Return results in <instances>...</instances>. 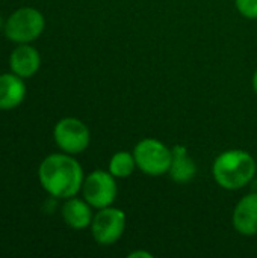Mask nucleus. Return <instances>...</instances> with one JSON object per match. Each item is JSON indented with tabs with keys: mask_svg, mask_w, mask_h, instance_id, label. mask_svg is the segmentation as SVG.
I'll use <instances>...</instances> for the list:
<instances>
[{
	"mask_svg": "<svg viewBox=\"0 0 257 258\" xmlns=\"http://www.w3.org/2000/svg\"><path fill=\"white\" fill-rule=\"evenodd\" d=\"M132 153L135 156L136 166L142 174L148 177L168 174L173 160V148L167 147L164 142L155 138H145L135 145Z\"/></svg>",
	"mask_w": 257,
	"mask_h": 258,
	"instance_id": "7ed1b4c3",
	"label": "nucleus"
},
{
	"mask_svg": "<svg viewBox=\"0 0 257 258\" xmlns=\"http://www.w3.org/2000/svg\"><path fill=\"white\" fill-rule=\"evenodd\" d=\"M38 178L44 190L53 198L68 200L82 190L85 175L80 163L71 154L56 153L41 162Z\"/></svg>",
	"mask_w": 257,
	"mask_h": 258,
	"instance_id": "f257e3e1",
	"label": "nucleus"
},
{
	"mask_svg": "<svg viewBox=\"0 0 257 258\" xmlns=\"http://www.w3.org/2000/svg\"><path fill=\"white\" fill-rule=\"evenodd\" d=\"M129 258H151L153 255L150 254V252H147V251H133V252H130L129 255H127Z\"/></svg>",
	"mask_w": 257,
	"mask_h": 258,
	"instance_id": "2eb2a0df",
	"label": "nucleus"
},
{
	"mask_svg": "<svg viewBox=\"0 0 257 258\" xmlns=\"http://www.w3.org/2000/svg\"><path fill=\"white\" fill-rule=\"evenodd\" d=\"M9 63L12 73L26 79V77H32L39 70L41 56L35 47L29 44H20V47H17L12 51Z\"/></svg>",
	"mask_w": 257,
	"mask_h": 258,
	"instance_id": "1a4fd4ad",
	"label": "nucleus"
},
{
	"mask_svg": "<svg viewBox=\"0 0 257 258\" xmlns=\"http://www.w3.org/2000/svg\"><path fill=\"white\" fill-rule=\"evenodd\" d=\"M126 213L117 207L100 209L91 222V234L98 245L111 246L117 243L126 231Z\"/></svg>",
	"mask_w": 257,
	"mask_h": 258,
	"instance_id": "423d86ee",
	"label": "nucleus"
},
{
	"mask_svg": "<svg viewBox=\"0 0 257 258\" xmlns=\"http://www.w3.org/2000/svg\"><path fill=\"white\" fill-rule=\"evenodd\" d=\"M256 159L244 150H227L221 153L212 165V177L224 190H241L256 177Z\"/></svg>",
	"mask_w": 257,
	"mask_h": 258,
	"instance_id": "f03ea898",
	"label": "nucleus"
},
{
	"mask_svg": "<svg viewBox=\"0 0 257 258\" xmlns=\"http://www.w3.org/2000/svg\"><path fill=\"white\" fill-rule=\"evenodd\" d=\"M238 12L247 20H257V0H235Z\"/></svg>",
	"mask_w": 257,
	"mask_h": 258,
	"instance_id": "4468645a",
	"label": "nucleus"
},
{
	"mask_svg": "<svg viewBox=\"0 0 257 258\" xmlns=\"http://www.w3.org/2000/svg\"><path fill=\"white\" fill-rule=\"evenodd\" d=\"M233 228L245 237L257 234V192L247 194L235 206L232 215Z\"/></svg>",
	"mask_w": 257,
	"mask_h": 258,
	"instance_id": "6e6552de",
	"label": "nucleus"
},
{
	"mask_svg": "<svg viewBox=\"0 0 257 258\" xmlns=\"http://www.w3.org/2000/svg\"><path fill=\"white\" fill-rule=\"evenodd\" d=\"M197 174V165L189 156L188 150L183 145L173 147V160L168 171V175L173 181L179 184H186L194 180Z\"/></svg>",
	"mask_w": 257,
	"mask_h": 258,
	"instance_id": "9b49d317",
	"label": "nucleus"
},
{
	"mask_svg": "<svg viewBox=\"0 0 257 258\" xmlns=\"http://www.w3.org/2000/svg\"><path fill=\"white\" fill-rule=\"evenodd\" d=\"M53 138L56 145L67 154H80L83 153L91 142V133L86 124L77 118H64L61 119L53 130Z\"/></svg>",
	"mask_w": 257,
	"mask_h": 258,
	"instance_id": "0eeeda50",
	"label": "nucleus"
},
{
	"mask_svg": "<svg viewBox=\"0 0 257 258\" xmlns=\"http://www.w3.org/2000/svg\"><path fill=\"white\" fill-rule=\"evenodd\" d=\"M251 85H253V89H254V92H256V95H257V70L254 71V74H253V80H251Z\"/></svg>",
	"mask_w": 257,
	"mask_h": 258,
	"instance_id": "dca6fc26",
	"label": "nucleus"
},
{
	"mask_svg": "<svg viewBox=\"0 0 257 258\" xmlns=\"http://www.w3.org/2000/svg\"><path fill=\"white\" fill-rule=\"evenodd\" d=\"M44 15L33 8H21L15 11L5 23V35L17 44H29L35 41L44 30Z\"/></svg>",
	"mask_w": 257,
	"mask_h": 258,
	"instance_id": "20e7f679",
	"label": "nucleus"
},
{
	"mask_svg": "<svg viewBox=\"0 0 257 258\" xmlns=\"http://www.w3.org/2000/svg\"><path fill=\"white\" fill-rule=\"evenodd\" d=\"M3 27V21H2V17H0V29Z\"/></svg>",
	"mask_w": 257,
	"mask_h": 258,
	"instance_id": "f3484780",
	"label": "nucleus"
},
{
	"mask_svg": "<svg viewBox=\"0 0 257 258\" xmlns=\"http://www.w3.org/2000/svg\"><path fill=\"white\" fill-rule=\"evenodd\" d=\"M62 218L73 230H85L92 222V207L80 198L71 197L62 206Z\"/></svg>",
	"mask_w": 257,
	"mask_h": 258,
	"instance_id": "9d476101",
	"label": "nucleus"
},
{
	"mask_svg": "<svg viewBox=\"0 0 257 258\" xmlns=\"http://www.w3.org/2000/svg\"><path fill=\"white\" fill-rule=\"evenodd\" d=\"M26 97V85L23 77L12 74L0 76V109L9 110L23 103Z\"/></svg>",
	"mask_w": 257,
	"mask_h": 258,
	"instance_id": "f8f14e48",
	"label": "nucleus"
},
{
	"mask_svg": "<svg viewBox=\"0 0 257 258\" xmlns=\"http://www.w3.org/2000/svg\"><path fill=\"white\" fill-rule=\"evenodd\" d=\"M136 168H138V166H136L133 153H129V151H118V153H115V154L111 157L108 171H109L115 178H129V177L135 172Z\"/></svg>",
	"mask_w": 257,
	"mask_h": 258,
	"instance_id": "ddd939ff",
	"label": "nucleus"
},
{
	"mask_svg": "<svg viewBox=\"0 0 257 258\" xmlns=\"http://www.w3.org/2000/svg\"><path fill=\"white\" fill-rule=\"evenodd\" d=\"M82 195L92 209L100 210L109 207L115 203L118 195L117 178L109 171H92L83 180Z\"/></svg>",
	"mask_w": 257,
	"mask_h": 258,
	"instance_id": "39448f33",
	"label": "nucleus"
}]
</instances>
